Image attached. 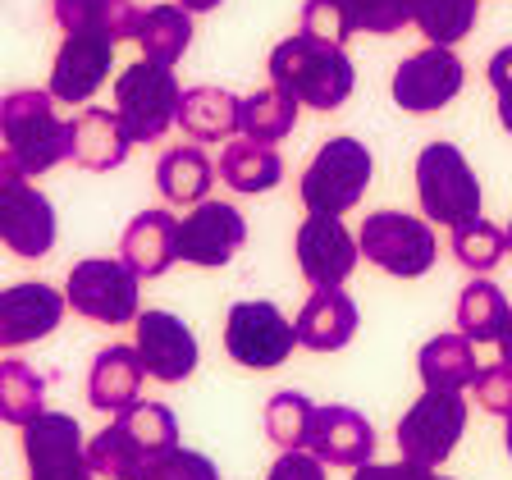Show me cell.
I'll return each mask as SVG.
<instances>
[{
    "instance_id": "1",
    "label": "cell",
    "mask_w": 512,
    "mask_h": 480,
    "mask_svg": "<svg viewBox=\"0 0 512 480\" xmlns=\"http://www.w3.org/2000/svg\"><path fill=\"white\" fill-rule=\"evenodd\" d=\"M266 74L279 92H288L298 106H311V110H339L352 96V87H357V69H352L348 51L330 42H316L307 32L284 37L270 51Z\"/></svg>"
},
{
    "instance_id": "2",
    "label": "cell",
    "mask_w": 512,
    "mask_h": 480,
    "mask_svg": "<svg viewBox=\"0 0 512 480\" xmlns=\"http://www.w3.org/2000/svg\"><path fill=\"white\" fill-rule=\"evenodd\" d=\"M55 106L60 101L46 87H14L0 96V147L28 179L55 170L74 147V119H60Z\"/></svg>"
},
{
    "instance_id": "3",
    "label": "cell",
    "mask_w": 512,
    "mask_h": 480,
    "mask_svg": "<svg viewBox=\"0 0 512 480\" xmlns=\"http://www.w3.org/2000/svg\"><path fill=\"white\" fill-rule=\"evenodd\" d=\"M375 174V156L366 142L357 138H330L320 142L316 156L307 160L298 183V197L307 206V215H330V220H343L352 206L366 197Z\"/></svg>"
},
{
    "instance_id": "4",
    "label": "cell",
    "mask_w": 512,
    "mask_h": 480,
    "mask_svg": "<svg viewBox=\"0 0 512 480\" xmlns=\"http://www.w3.org/2000/svg\"><path fill=\"white\" fill-rule=\"evenodd\" d=\"M357 247L375 270L394 279H421L439 256L435 224L407 211H371L357 229Z\"/></svg>"
},
{
    "instance_id": "5",
    "label": "cell",
    "mask_w": 512,
    "mask_h": 480,
    "mask_svg": "<svg viewBox=\"0 0 512 480\" xmlns=\"http://www.w3.org/2000/svg\"><path fill=\"white\" fill-rule=\"evenodd\" d=\"M416 202L430 224H462L480 215V179L453 142H430L416 156Z\"/></svg>"
},
{
    "instance_id": "6",
    "label": "cell",
    "mask_w": 512,
    "mask_h": 480,
    "mask_svg": "<svg viewBox=\"0 0 512 480\" xmlns=\"http://www.w3.org/2000/svg\"><path fill=\"white\" fill-rule=\"evenodd\" d=\"M64 302L96 325H133L142 311V279L119 256H87L64 279Z\"/></svg>"
},
{
    "instance_id": "7",
    "label": "cell",
    "mask_w": 512,
    "mask_h": 480,
    "mask_svg": "<svg viewBox=\"0 0 512 480\" xmlns=\"http://www.w3.org/2000/svg\"><path fill=\"white\" fill-rule=\"evenodd\" d=\"M179 96L183 87L170 64L138 60L115 78V115L124 119L133 147L138 142H160L170 133L174 119H179Z\"/></svg>"
},
{
    "instance_id": "8",
    "label": "cell",
    "mask_w": 512,
    "mask_h": 480,
    "mask_svg": "<svg viewBox=\"0 0 512 480\" xmlns=\"http://www.w3.org/2000/svg\"><path fill=\"white\" fill-rule=\"evenodd\" d=\"M0 247H10L23 261H37L55 247V206L14 156L0 147Z\"/></svg>"
},
{
    "instance_id": "9",
    "label": "cell",
    "mask_w": 512,
    "mask_h": 480,
    "mask_svg": "<svg viewBox=\"0 0 512 480\" xmlns=\"http://www.w3.org/2000/svg\"><path fill=\"white\" fill-rule=\"evenodd\" d=\"M467 430V403L448 389H421L412 407L398 416V458L416 467H444Z\"/></svg>"
},
{
    "instance_id": "10",
    "label": "cell",
    "mask_w": 512,
    "mask_h": 480,
    "mask_svg": "<svg viewBox=\"0 0 512 480\" xmlns=\"http://www.w3.org/2000/svg\"><path fill=\"white\" fill-rule=\"evenodd\" d=\"M298 348V330L293 320L266 298L234 302L229 320H224V352L247 371H275L293 357Z\"/></svg>"
},
{
    "instance_id": "11",
    "label": "cell",
    "mask_w": 512,
    "mask_h": 480,
    "mask_svg": "<svg viewBox=\"0 0 512 480\" xmlns=\"http://www.w3.org/2000/svg\"><path fill=\"white\" fill-rule=\"evenodd\" d=\"M23 462H28V480H96L83 426L69 412H51V407L23 426Z\"/></svg>"
},
{
    "instance_id": "12",
    "label": "cell",
    "mask_w": 512,
    "mask_h": 480,
    "mask_svg": "<svg viewBox=\"0 0 512 480\" xmlns=\"http://www.w3.org/2000/svg\"><path fill=\"white\" fill-rule=\"evenodd\" d=\"M247 243V220L238 206L229 202H197L174 229V256L188 266L220 270L238 256V247Z\"/></svg>"
},
{
    "instance_id": "13",
    "label": "cell",
    "mask_w": 512,
    "mask_h": 480,
    "mask_svg": "<svg viewBox=\"0 0 512 480\" xmlns=\"http://www.w3.org/2000/svg\"><path fill=\"white\" fill-rule=\"evenodd\" d=\"M462 83H467V69L453 55V46H426L398 64L389 92H394V106L407 115H435L462 92Z\"/></svg>"
},
{
    "instance_id": "14",
    "label": "cell",
    "mask_w": 512,
    "mask_h": 480,
    "mask_svg": "<svg viewBox=\"0 0 512 480\" xmlns=\"http://www.w3.org/2000/svg\"><path fill=\"white\" fill-rule=\"evenodd\" d=\"M133 348L142 357V371L160 384H183L197 362H202V348H197V334L183 325V316L174 311H138L133 320Z\"/></svg>"
},
{
    "instance_id": "15",
    "label": "cell",
    "mask_w": 512,
    "mask_h": 480,
    "mask_svg": "<svg viewBox=\"0 0 512 480\" xmlns=\"http://www.w3.org/2000/svg\"><path fill=\"white\" fill-rule=\"evenodd\" d=\"M293 256H298V270L311 288H343L348 275L362 261V247L348 234L343 220L330 215H307L293 234Z\"/></svg>"
},
{
    "instance_id": "16",
    "label": "cell",
    "mask_w": 512,
    "mask_h": 480,
    "mask_svg": "<svg viewBox=\"0 0 512 480\" xmlns=\"http://www.w3.org/2000/svg\"><path fill=\"white\" fill-rule=\"evenodd\" d=\"M110 60H115V42L101 32H74L64 37L60 51L51 60V83L46 92L60 106H87L110 78Z\"/></svg>"
},
{
    "instance_id": "17",
    "label": "cell",
    "mask_w": 512,
    "mask_h": 480,
    "mask_svg": "<svg viewBox=\"0 0 512 480\" xmlns=\"http://www.w3.org/2000/svg\"><path fill=\"white\" fill-rule=\"evenodd\" d=\"M64 311V293H55L42 279H23V284L0 288V348H28V343L46 339L60 330Z\"/></svg>"
},
{
    "instance_id": "18",
    "label": "cell",
    "mask_w": 512,
    "mask_h": 480,
    "mask_svg": "<svg viewBox=\"0 0 512 480\" xmlns=\"http://www.w3.org/2000/svg\"><path fill=\"white\" fill-rule=\"evenodd\" d=\"M307 448L316 453L325 467H362L375 462V426L362 412H352L343 403H325L311 416V435Z\"/></svg>"
},
{
    "instance_id": "19",
    "label": "cell",
    "mask_w": 512,
    "mask_h": 480,
    "mask_svg": "<svg viewBox=\"0 0 512 480\" xmlns=\"http://www.w3.org/2000/svg\"><path fill=\"white\" fill-rule=\"evenodd\" d=\"M357 302L343 293V288H316L307 302H302L293 330H298V348L307 352H339L357 339Z\"/></svg>"
},
{
    "instance_id": "20",
    "label": "cell",
    "mask_w": 512,
    "mask_h": 480,
    "mask_svg": "<svg viewBox=\"0 0 512 480\" xmlns=\"http://www.w3.org/2000/svg\"><path fill=\"white\" fill-rule=\"evenodd\" d=\"M142 380H147V371H142L138 348L110 343V348L96 352L92 371H87V403H92L96 412L119 416L142 398Z\"/></svg>"
},
{
    "instance_id": "21",
    "label": "cell",
    "mask_w": 512,
    "mask_h": 480,
    "mask_svg": "<svg viewBox=\"0 0 512 480\" xmlns=\"http://www.w3.org/2000/svg\"><path fill=\"white\" fill-rule=\"evenodd\" d=\"M174 229H179V220L165 206H151V211L133 215L124 238H119V261L138 279H160L179 261L174 256Z\"/></svg>"
},
{
    "instance_id": "22",
    "label": "cell",
    "mask_w": 512,
    "mask_h": 480,
    "mask_svg": "<svg viewBox=\"0 0 512 480\" xmlns=\"http://www.w3.org/2000/svg\"><path fill=\"white\" fill-rule=\"evenodd\" d=\"M133 151V138H128L124 119L106 106H87L83 115L74 119V147H69V160L87 174H106L119 170Z\"/></svg>"
},
{
    "instance_id": "23",
    "label": "cell",
    "mask_w": 512,
    "mask_h": 480,
    "mask_svg": "<svg viewBox=\"0 0 512 480\" xmlns=\"http://www.w3.org/2000/svg\"><path fill=\"white\" fill-rule=\"evenodd\" d=\"M51 19L64 37L74 32H101L110 42H133L142 10L133 0H51Z\"/></svg>"
},
{
    "instance_id": "24",
    "label": "cell",
    "mask_w": 512,
    "mask_h": 480,
    "mask_svg": "<svg viewBox=\"0 0 512 480\" xmlns=\"http://www.w3.org/2000/svg\"><path fill=\"white\" fill-rule=\"evenodd\" d=\"M238 101L243 96L224 92V87H188L179 96V119L174 124L192 142H229L238 133Z\"/></svg>"
},
{
    "instance_id": "25",
    "label": "cell",
    "mask_w": 512,
    "mask_h": 480,
    "mask_svg": "<svg viewBox=\"0 0 512 480\" xmlns=\"http://www.w3.org/2000/svg\"><path fill=\"white\" fill-rule=\"evenodd\" d=\"M220 183H229L243 197H256V192H270L275 183H284V160H279L275 147L252 138H234L220 151V165H215Z\"/></svg>"
},
{
    "instance_id": "26",
    "label": "cell",
    "mask_w": 512,
    "mask_h": 480,
    "mask_svg": "<svg viewBox=\"0 0 512 480\" xmlns=\"http://www.w3.org/2000/svg\"><path fill=\"white\" fill-rule=\"evenodd\" d=\"M215 183V165L202 147H170L156 165V188L165 206H197Z\"/></svg>"
},
{
    "instance_id": "27",
    "label": "cell",
    "mask_w": 512,
    "mask_h": 480,
    "mask_svg": "<svg viewBox=\"0 0 512 480\" xmlns=\"http://www.w3.org/2000/svg\"><path fill=\"white\" fill-rule=\"evenodd\" d=\"M416 371H421L426 389L462 394V389H471L480 362H476V352H471V339H462V334H435L421 348V357H416Z\"/></svg>"
},
{
    "instance_id": "28",
    "label": "cell",
    "mask_w": 512,
    "mask_h": 480,
    "mask_svg": "<svg viewBox=\"0 0 512 480\" xmlns=\"http://www.w3.org/2000/svg\"><path fill=\"white\" fill-rule=\"evenodd\" d=\"M298 101L288 92H279L275 83L270 87H256L252 96H243L238 101V133L252 142H266V147H275V142H284L293 128H298Z\"/></svg>"
},
{
    "instance_id": "29",
    "label": "cell",
    "mask_w": 512,
    "mask_h": 480,
    "mask_svg": "<svg viewBox=\"0 0 512 480\" xmlns=\"http://www.w3.org/2000/svg\"><path fill=\"white\" fill-rule=\"evenodd\" d=\"M133 42L142 46V60L174 69L183 60V51L192 46V14L183 5H151V10H142Z\"/></svg>"
},
{
    "instance_id": "30",
    "label": "cell",
    "mask_w": 512,
    "mask_h": 480,
    "mask_svg": "<svg viewBox=\"0 0 512 480\" xmlns=\"http://www.w3.org/2000/svg\"><path fill=\"white\" fill-rule=\"evenodd\" d=\"M508 316H512V307H508V298H503V288L494 284V279L476 275L467 288H462V298H458V334L462 339L499 343Z\"/></svg>"
},
{
    "instance_id": "31",
    "label": "cell",
    "mask_w": 512,
    "mask_h": 480,
    "mask_svg": "<svg viewBox=\"0 0 512 480\" xmlns=\"http://www.w3.org/2000/svg\"><path fill=\"white\" fill-rule=\"evenodd\" d=\"M46 412V380L19 357L0 362V426H28Z\"/></svg>"
},
{
    "instance_id": "32",
    "label": "cell",
    "mask_w": 512,
    "mask_h": 480,
    "mask_svg": "<svg viewBox=\"0 0 512 480\" xmlns=\"http://www.w3.org/2000/svg\"><path fill=\"white\" fill-rule=\"evenodd\" d=\"M480 19V0H412V23L430 46H458Z\"/></svg>"
},
{
    "instance_id": "33",
    "label": "cell",
    "mask_w": 512,
    "mask_h": 480,
    "mask_svg": "<svg viewBox=\"0 0 512 480\" xmlns=\"http://www.w3.org/2000/svg\"><path fill=\"white\" fill-rule=\"evenodd\" d=\"M119 426L128 430V439L138 444L142 458H160V453H170V448H179V416L170 412L165 403H133L128 412L115 416Z\"/></svg>"
},
{
    "instance_id": "34",
    "label": "cell",
    "mask_w": 512,
    "mask_h": 480,
    "mask_svg": "<svg viewBox=\"0 0 512 480\" xmlns=\"http://www.w3.org/2000/svg\"><path fill=\"white\" fill-rule=\"evenodd\" d=\"M453 256H458V266L471 270V275H490L503 256H508V238H503L499 224L476 215V220L453 224Z\"/></svg>"
},
{
    "instance_id": "35",
    "label": "cell",
    "mask_w": 512,
    "mask_h": 480,
    "mask_svg": "<svg viewBox=\"0 0 512 480\" xmlns=\"http://www.w3.org/2000/svg\"><path fill=\"white\" fill-rule=\"evenodd\" d=\"M311 416H316V403L298 389H279L266 403V435L270 444L284 453V448H307L311 435Z\"/></svg>"
},
{
    "instance_id": "36",
    "label": "cell",
    "mask_w": 512,
    "mask_h": 480,
    "mask_svg": "<svg viewBox=\"0 0 512 480\" xmlns=\"http://www.w3.org/2000/svg\"><path fill=\"white\" fill-rule=\"evenodd\" d=\"M87 462H92L96 476H106V480H133L147 458H142L138 444L128 439V430L119 426V421H110L106 430H96V435L87 439Z\"/></svg>"
},
{
    "instance_id": "37",
    "label": "cell",
    "mask_w": 512,
    "mask_h": 480,
    "mask_svg": "<svg viewBox=\"0 0 512 480\" xmlns=\"http://www.w3.org/2000/svg\"><path fill=\"white\" fill-rule=\"evenodd\" d=\"M343 10L352 19V32H371V37H389L412 23V0H343Z\"/></svg>"
},
{
    "instance_id": "38",
    "label": "cell",
    "mask_w": 512,
    "mask_h": 480,
    "mask_svg": "<svg viewBox=\"0 0 512 480\" xmlns=\"http://www.w3.org/2000/svg\"><path fill=\"white\" fill-rule=\"evenodd\" d=\"M133 480H220V467H215L206 453L197 448H170V453H160V458L142 462V471Z\"/></svg>"
},
{
    "instance_id": "39",
    "label": "cell",
    "mask_w": 512,
    "mask_h": 480,
    "mask_svg": "<svg viewBox=\"0 0 512 480\" xmlns=\"http://www.w3.org/2000/svg\"><path fill=\"white\" fill-rule=\"evenodd\" d=\"M307 37H316V42H330V46H343L352 37V19L348 10H343V0H307L302 5V28Z\"/></svg>"
},
{
    "instance_id": "40",
    "label": "cell",
    "mask_w": 512,
    "mask_h": 480,
    "mask_svg": "<svg viewBox=\"0 0 512 480\" xmlns=\"http://www.w3.org/2000/svg\"><path fill=\"white\" fill-rule=\"evenodd\" d=\"M471 389H476V403H480V412L503 416V421H508V416H512V366H508V362L480 366V371H476V380H471Z\"/></svg>"
},
{
    "instance_id": "41",
    "label": "cell",
    "mask_w": 512,
    "mask_h": 480,
    "mask_svg": "<svg viewBox=\"0 0 512 480\" xmlns=\"http://www.w3.org/2000/svg\"><path fill=\"white\" fill-rule=\"evenodd\" d=\"M266 480H330V476H325V462L311 448H284L275 467L266 471Z\"/></svg>"
},
{
    "instance_id": "42",
    "label": "cell",
    "mask_w": 512,
    "mask_h": 480,
    "mask_svg": "<svg viewBox=\"0 0 512 480\" xmlns=\"http://www.w3.org/2000/svg\"><path fill=\"white\" fill-rule=\"evenodd\" d=\"M352 480H435V471L398 458V462H362V467H352Z\"/></svg>"
},
{
    "instance_id": "43",
    "label": "cell",
    "mask_w": 512,
    "mask_h": 480,
    "mask_svg": "<svg viewBox=\"0 0 512 480\" xmlns=\"http://www.w3.org/2000/svg\"><path fill=\"white\" fill-rule=\"evenodd\" d=\"M485 78H490V87L499 96L512 92V46H503V51L490 55V64H485Z\"/></svg>"
},
{
    "instance_id": "44",
    "label": "cell",
    "mask_w": 512,
    "mask_h": 480,
    "mask_svg": "<svg viewBox=\"0 0 512 480\" xmlns=\"http://www.w3.org/2000/svg\"><path fill=\"white\" fill-rule=\"evenodd\" d=\"M499 362L512 366V316H508V325H503V334H499Z\"/></svg>"
},
{
    "instance_id": "45",
    "label": "cell",
    "mask_w": 512,
    "mask_h": 480,
    "mask_svg": "<svg viewBox=\"0 0 512 480\" xmlns=\"http://www.w3.org/2000/svg\"><path fill=\"white\" fill-rule=\"evenodd\" d=\"M179 5H183L188 14H206V10H215L220 0H179Z\"/></svg>"
},
{
    "instance_id": "46",
    "label": "cell",
    "mask_w": 512,
    "mask_h": 480,
    "mask_svg": "<svg viewBox=\"0 0 512 480\" xmlns=\"http://www.w3.org/2000/svg\"><path fill=\"white\" fill-rule=\"evenodd\" d=\"M499 124L512 133V92H508V96H499Z\"/></svg>"
},
{
    "instance_id": "47",
    "label": "cell",
    "mask_w": 512,
    "mask_h": 480,
    "mask_svg": "<svg viewBox=\"0 0 512 480\" xmlns=\"http://www.w3.org/2000/svg\"><path fill=\"white\" fill-rule=\"evenodd\" d=\"M503 444H508V458H512V416H508V435H503Z\"/></svg>"
},
{
    "instance_id": "48",
    "label": "cell",
    "mask_w": 512,
    "mask_h": 480,
    "mask_svg": "<svg viewBox=\"0 0 512 480\" xmlns=\"http://www.w3.org/2000/svg\"><path fill=\"white\" fill-rule=\"evenodd\" d=\"M503 238H508V247H512V224H508V229H503Z\"/></svg>"
},
{
    "instance_id": "49",
    "label": "cell",
    "mask_w": 512,
    "mask_h": 480,
    "mask_svg": "<svg viewBox=\"0 0 512 480\" xmlns=\"http://www.w3.org/2000/svg\"><path fill=\"white\" fill-rule=\"evenodd\" d=\"M435 480H448V476H435Z\"/></svg>"
}]
</instances>
